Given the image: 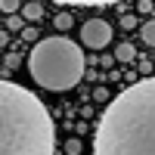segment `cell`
Masks as SVG:
<instances>
[{"label":"cell","instance_id":"1","mask_svg":"<svg viewBox=\"0 0 155 155\" xmlns=\"http://www.w3.org/2000/svg\"><path fill=\"white\" fill-rule=\"evenodd\" d=\"M93 155H155V78L109 99L93 134Z\"/></svg>","mask_w":155,"mask_h":155},{"label":"cell","instance_id":"2","mask_svg":"<svg viewBox=\"0 0 155 155\" xmlns=\"http://www.w3.org/2000/svg\"><path fill=\"white\" fill-rule=\"evenodd\" d=\"M56 127L28 87L0 81V155H53Z\"/></svg>","mask_w":155,"mask_h":155},{"label":"cell","instance_id":"3","mask_svg":"<svg viewBox=\"0 0 155 155\" xmlns=\"http://www.w3.org/2000/svg\"><path fill=\"white\" fill-rule=\"evenodd\" d=\"M84 53L81 44L68 37H44L31 47L28 71L47 90H71L84 78Z\"/></svg>","mask_w":155,"mask_h":155},{"label":"cell","instance_id":"4","mask_svg":"<svg viewBox=\"0 0 155 155\" xmlns=\"http://www.w3.org/2000/svg\"><path fill=\"white\" fill-rule=\"evenodd\" d=\"M112 41V25L106 19H87L81 25V44L87 50H102Z\"/></svg>","mask_w":155,"mask_h":155},{"label":"cell","instance_id":"5","mask_svg":"<svg viewBox=\"0 0 155 155\" xmlns=\"http://www.w3.org/2000/svg\"><path fill=\"white\" fill-rule=\"evenodd\" d=\"M134 59H137V47L130 41H121L118 47H115V62H127V65H130Z\"/></svg>","mask_w":155,"mask_h":155},{"label":"cell","instance_id":"6","mask_svg":"<svg viewBox=\"0 0 155 155\" xmlns=\"http://www.w3.org/2000/svg\"><path fill=\"white\" fill-rule=\"evenodd\" d=\"M22 19H28V22H41V19H44V6H41V0L25 3V6H22Z\"/></svg>","mask_w":155,"mask_h":155},{"label":"cell","instance_id":"7","mask_svg":"<svg viewBox=\"0 0 155 155\" xmlns=\"http://www.w3.org/2000/svg\"><path fill=\"white\" fill-rule=\"evenodd\" d=\"M62 6H109V3H124V0H53Z\"/></svg>","mask_w":155,"mask_h":155},{"label":"cell","instance_id":"8","mask_svg":"<svg viewBox=\"0 0 155 155\" xmlns=\"http://www.w3.org/2000/svg\"><path fill=\"white\" fill-rule=\"evenodd\" d=\"M140 34H143V41H146L149 47H155V19L143 22V28H140Z\"/></svg>","mask_w":155,"mask_h":155},{"label":"cell","instance_id":"9","mask_svg":"<svg viewBox=\"0 0 155 155\" xmlns=\"http://www.w3.org/2000/svg\"><path fill=\"white\" fill-rule=\"evenodd\" d=\"M0 9H3L6 16H16V12L22 9V0H0Z\"/></svg>","mask_w":155,"mask_h":155},{"label":"cell","instance_id":"10","mask_svg":"<svg viewBox=\"0 0 155 155\" xmlns=\"http://www.w3.org/2000/svg\"><path fill=\"white\" fill-rule=\"evenodd\" d=\"M71 25H74V19H71V12H59V16H56V28H59V31H68Z\"/></svg>","mask_w":155,"mask_h":155},{"label":"cell","instance_id":"11","mask_svg":"<svg viewBox=\"0 0 155 155\" xmlns=\"http://www.w3.org/2000/svg\"><path fill=\"white\" fill-rule=\"evenodd\" d=\"M137 25H140V19L134 16V12H124V16H121V28H124V31H134Z\"/></svg>","mask_w":155,"mask_h":155},{"label":"cell","instance_id":"12","mask_svg":"<svg viewBox=\"0 0 155 155\" xmlns=\"http://www.w3.org/2000/svg\"><path fill=\"white\" fill-rule=\"evenodd\" d=\"M6 28L9 31H22L25 28V19L22 16H6Z\"/></svg>","mask_w":155,"mask_h":155},{"label":"cell","instance_id":"13","mask_svg":"<svg viewBox=\"0 0 155 155\" xmlns=\"http://www.w3.org/2000/svg\"><path fill=\"white\" fill-rule=\"evenodd\" d=\"M81 149H84V146H81V140H78V137H71L68 143H65V155H81Z\"/></svg>","mask_w":155,"mask_h":155},{"label":"cell","instance_id":"14","mask_svg":"<svg viewBox=\"0 0 155 155\" xmlns=\"http://www.w3.org/2000/svg\"><path fill=\"white\" fill-rule=\"evenodd\" d=\"M3 65H6L9 71H12V68H19V65H22V56H19V53H9V56L3 59Z\"/></svg>","mask_w":155,"mask_h":155},{"label":"cell","instance_id":"15","mask_svg":"<svg viewBox=\"0 0 155 155\" xmlns=\"http://www.w3.org/2000/svg\"><path fill=\"white\" fill-rule=\"evenodd\" d=\"M93 99H96V102H109V90H106V87H96V90H93Z\"/></svg>","mask_w":155,"mask_h":155},{"label":"cell","instance_id":"16","mask_svg":"<svg viewBox=\"0 0 155 155\" xmlns=\"http://www.w3.org/2000/svg\"><path fill=\"white\" fill-rule=\"evenodd\" d=\"M22 37H25V41H37V31L28 25V28H22Z\"/></svg>","mask_w":155,"mask_h":155},{"label":"cell","instance_id":"17","mask_svg":"<svg viewBox=\"0 0 155 155\" xmlns=\"http://www.w3.org/2000/svg\"><path fill=\"white\" fill-rule=\"evenodd\" d=\"M137 6H140V12H143V16H149V12H152V3H149V0H140Z\"/></svg>","mask_w":155,"mask_h":155},{"label":"cell","instance_id":"18","mask_svg":"<svg viewBox=\"0 0 155 155\" xmlns=\"http://www.w3.org/2000/svg\"><path fill=\"white\" fill-rule=\"evenodd\" d=\"M99 65H106V68H112V65H115V53H112V56H102V59H99Z\"/></svg>","mask_w":155,"mask_h":155},{"label":"cell","instance_id":"19","mask_svg":"<svg viewBox=\"0 0 155 155\" xmlns=\"http://www.w3.org/2000/svg\"><path fill=\"white\" fill-rule=\"evenodd\" d=\"M149 68H152V62H149V59H140V71H143V74H146Z\"/></svg>","mask_w":155,"mask_h":155},{"label":"cell","instance_id":"20","mask_svg":"<svg viewBox=\"0 0 155 155\" xmlns=\"http://www.w3.org/2000/svg\"><path fill=\"white\" fill-rule=\"evenodd\" d=\"M0 47H6V31H0Z\"/></svg>","mask_w":155,"mask_h":155}]
</instances>
